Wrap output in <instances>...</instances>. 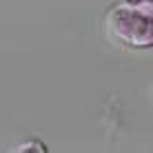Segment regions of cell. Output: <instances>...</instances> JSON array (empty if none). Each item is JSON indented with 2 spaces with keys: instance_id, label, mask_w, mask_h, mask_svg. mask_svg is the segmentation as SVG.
<instances>
[{
  "instance_id": "1",
  "label": "cell",
  "mask_w": 153,
  "mask_h": 153,
  "mask_svg": "<svg viewBox=\"0 0 153 153\" xmlns=\"http://www.w3.org/2000/svg\"><path fill=\"white\" fill-rule=\"evenodd\" d=\"M109 36L131 49H149L153 45V2L151 0H124L107 13Z\"/></svg>"
}]
</instances>
